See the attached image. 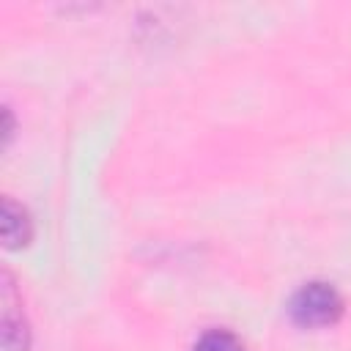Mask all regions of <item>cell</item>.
<instances>
[{
	"label": "cell",
	"mask_w": 351,
	"mask_h": 351,
	"mask_svg": "<svg viewBox=\"0 0 351 351\" xmlns=\"http://www.w3.org/2000/svg\"><path fill=\"white\" fill-rule=\"evenodd\" d=\"M288 310L299 326H307V329L332 326L343 315V299L326 282H307L293 293Z\"/></svg>",
	"instance_id": "obj_1"
},
{
	"label": "cell",
	"mask_w": 351,
	"mask_h": 351,
	"mask_svg": "<svg viewBox=\"0 0 351 351\" xmlns=\"http://www.w3.org/2000/svg\"><path fill=\"white\" fill-rule=\"evenodd\" d=\"M0 302H3V348L5 351H27L30 346V329L22 315V307L16 310V291L11 282V274L3 271V288H0Z\"/></svg>",
	"instance_id": "obj_2"
},
{
	"label": "cell",
	"mask_w": 351,
	"mask_h": 351,
	"mask_svg": "<svg viewBox=\"0 0 351 351\" xmlns=\"http://www.w3.org/2000/svg\"><path fill=\"white\" fill-rule=\"evenodd\" d=\"M33 225L22 206H16L11 197H3V241L8 250H19L30 241Z\"/></svg>",
	"instance_id": "obj_3"
},
{
	"label": "cell",
	"mask_w": 351,
	"mask_h": 351,
	"mask_svg": "<svg viewBox=\"0 0 351 351\" xmlns=\"http://www.w3.org/2000/svg\"><path fill=\"white\" fill-rule=\"evenodd\" d=\"M195 351H244L241 340L228 329H208L197 343Z\"/></svg>",
	"instance_id": "obj_4"
}]
</instances>
